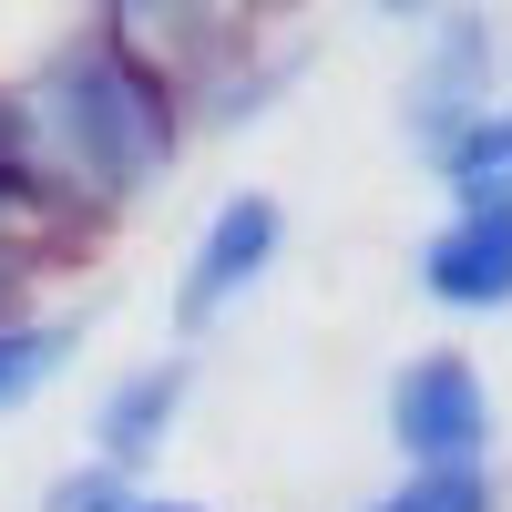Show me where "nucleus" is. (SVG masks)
<instances>
[{
    "mask_svg": "<svg viewBox=\"0 0 512 512\" xmlns=\"http://www.w3.org/2000/svg\"><path fill=\"white\" fill-rule=\"evenodd\" d=\"M195 400V359H144V369H123L113 379V400L93 410V461H113V472H144V461L175 441V420Z\"/></svg>",
    "mask_w": 512,
    "mask_h": 512,
    "instance_id": "0eeeda50",
    "label": "nucleus"
},
{
    "mask_svg": "<svg viewBox=\"0 0 512 512\" xmlns=\"http://www.w3.org/2000/svg\"><path fill=\"white\" fill-rule=\"evenodd\" d=\"M0 246H11V236H0ZM0 308H11V267H0Z\"/></svg>",
    "mask_w": 512,
    "mask_h": 512,
    "instance_id": "2eb2a0df",
    "label": "nucleus"
},
{
    "mask_svg": "<svg viewBox=\"0 0 512 512\" xmlns=\"http://www.w3.org/2000/svg\"><path fill=\"white\" fill-rule=\"evenodd\" d=\"M420 287L461 318L512 308V205H451V226L420 246Z\"/></svg>",
    "mask_w": 512,
    "mask_h": 512,
    "instance_id": "423d86ee",
    "label": "nucleus"
},
{
    "mask_svg": "<svg viewBox=\"0 0 512 512\" xmlns=\"http://www.w3.org/2000/svg\"><path fill=\"white\" fill-rule=\"evenodd\" d=\"M359 512H492V461H472V472H410Z\"/></svg>",
    "mask_w": 512,
    "mask_h": 512,
    "instance_id": "9d476101",
    "label": "nucleus"
},
{
    "mask_svg": "<svg viewBox=\"0 0 512 512\" xmlns=\"http://www.w3.org/2000/svg\"><path fill=\"white\" fill-rule=\"evenodd\" d=\"M123 512H205V502H164V492H134Z\"/></svg>",
    "mask_w": 512,
    "mask_h": 512,
    "instance_id": "f8f14e48",
    "label": "nucleus"
},
{
    "mask_svg": "<svg viewBox=\"0 0 512 512\" xmlns=\"http://www.w3.org/2000/svg\"><path fill=\"white\" fill-rule=\"evenodd\" d=\"M72 349H82V318H0V410H21Z\"/></svg>",
    "mask_w": 512,
    "mask_h": 512,
    "instance_id": "1a4fd4ad",
    "label": "nucleus"
},
{
    "mask_svg": "<svg viewBox=\"0 0 512 512\" xmlns=\"http://www.w3.org/2000/svg\"><path fill=\"white\" fill-rule=\"evenodd\" d=\"M390 441L410 472H472L492 461V390L461 349H420L390 369Z\"/></svg>",
    "mask_w": 512,
    "mask_h": 512,
    "instance_id": "20e7f679",
    "label": "nucleus"
},
{
    "mask_svg": "<svg viewBox=\"0 0 512 512\" xmlns=\"http://www.w3.org/2000/svg\"><path fill=\"white\" fill-rule=\"evenodd\" d=\"M492 72H502V21L472 11V0H431V11H420V62L400 82V134L420 154H441L461 123L492 103Z\"/></svg>",
    "mask_w": 512,
    "mask_h": 512,
    "instance_id": "7ed1b4c3",
    "label": "nucleus"
},
{
    "mask_svg": "<svg viewBox=\"0 0 512 512\" xmlns=\"http://www.w3.org/2000/svg\"><path fill=\"white\" fill-rule=\"evenodd\" d=\"M236 11H297V0H236Z\"/></svg>",
    "mask_w": 512,
    "mask_h": 512,
    "instance_id": "4468645a",
    "label": "nucleus"
},
{
    "mask_svg": "<svg viewBox=\"0 0 512 512\" xmlns=\"http://www.w3.org/2000/svg\"><path fill=\"white\" fill-rule=\"evenodd\" d=\"M123 502H134V482H123L113 461H82V472H62L41 492V512H123Z\"/></svg>",
    "mask_w": 512,
    "mask_h": 512,
    "instance_id": "9b49d317",
    "label": "nucleus"
},
{
    "mask_svg": "<svg viewBox=\"0 0 512 512\" xmlns=\"http://www.w3.org/2000/svg\"><path fill=\"white\" fill-rule=\"evenodd\" d=\"M277 246H287V205L277 195H226L216 216H205V236H195V256H185V277H175V338H205L236 297L277 267Z\"/></svg>",
    "mask_w": 512,
    "mask_h": 512,
    "instance_id": "39448f33",
    "label": "nucleus"
},
{
    "mask_svg": "<svg viewBox=\"0 0 512 512\" xmlns=\"http://www.w3.org/2000/svg\"><path fill=\"white\" fill-rule=\"evenodd\" d=\"M369 11H379V21H420V11H431V0H369Z\"/></svg>",
    "mask_w": 512,
    "mask_h": 512,
    "instance_id": "ddd939ff",
    "label": "nucleus"
},
{
    "mask_svg": "<svg viewBox=\"0 0 512 512\" xmlns=\"http://www.w3.org/2000/svg\"><path fill=\"white\" fill-rule=\"evenodd\" d=\"M431 175L451 185V205H512V103H482L431 154Z\"/></svg>",
    "mask_w": 512,
    "mask_h": 512,
    "instance_id": "6e6552de",
    "label": "nucleus"
},
{
    "mask_svg": "<svg viewBox=\"0 0 512 512\" xmlns=\"http://www.w3.org/2000/svg\"><path fill=\"white\" fill-rule=\"evenodd\" d=\"M93 31L123 41V52H134L185 113L256 52V11H236V0H103Z\"/></svg>",
    "mask_w": 512,
    "mask_h": 512,
    "instance_id": "f03ea898",
    "label": "nucleus"
},
{
    "mask_svg": "<svg viewBox=\"0 0 512 512\" xmlns=\"http://www.w3.org/2000/svg\"><path fill=\"white\" fill-rule=\"evenodd\" d=\"M21 93H31V123H41V144H52L62 185L82 205H123V195H144V185L175 175L185 103L164 93L123 41H103L93 21H72Z\"/></svg>",
    "mask_w": 512,
    "mask_h": 512,
    "instance_id": "f257e3e1",
    "label": "nucleus"
}]
</instances>
